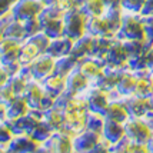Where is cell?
I'll return each mask as SVG.
<instances>
[{
  "label": "cell",
  "mask_w": 153,
  "mask_h": 153,
  "mask_svg": "<svg viewBox=\"0 0 153 153\" xmlns=\"http://www.w3.org/2000/svg\"><path fill=\"white\" fill-rule=\"evenodd\" d=\"M63 16L65 12L56 4L45 6L39 13L37 19L40 22L42 30L52 39L63 36Z\"/></svg>",
  "instance_id": "obj_1"
},
{
  "label": "cell",
  "mask_w": 153,
  "mask_h": 153,
  "mask_svg": "<svg viewBox=\"0 0 153 153\" xmlns=\"http://www.w3.org/2000/svg\"><path fill=\"white\" fill-rule=\"evenodd\" d=\"M86 20L87 16L79 9V6L72 7L65 12L63 16V36L76 40L86 34Z\"/></svg>",
  "instance_id": "obj_2"
},
{
  "label": "cell",
  "mask_w": 153,
  "mask_h": 153,
  "mask_svg": "<svg viewBox=\"0 0 153 153\" xmlns=\"http://www.w3.org/2000/svg\"><path fill=\"white\" fill-rule=\"evenodd\" d=\"M114 37L120 40L126 39H145V29H143V16L140 13L126 12L122 17V25Z\"/></svg>",
  "instance_id": "obj_3"
},
{
  "label": "cell",
  "mask_w": 153,
  "mask_h": 153,
  "mask_svg": "<svg viewBox=\"0 0 153 153\" xmlns=\"http://www.w3.org/2000/svg\"><path fill=\"white\" fill-rule=\"evenodd\" d=\"M123 126L127 137L142 145H147V140L150 139L153 133L152 127L147 125V122L143 117H129L123 123Z\"/></svg>",
  "instance_id": "obj_4"
},
{
  "label": "cell",
  "mask_w": 153,
  "mask_h": 153,
  "mask_svg": "<svg viewBox=\"0 0 153 153\" xmlns=\"http://www.w3.org/2000/svg\"><path fill=\"white\" fill-rule=\"evenodd\" d=\"M73 152V134L65 130H56L50 137L40 143L37 152Z\"/></svg>",
  "instance_id": "obj_5"
},
{
  "label": "cell",
  "mask_w": 153,
  "mask_h": 153,
  "mask_svg": "<svg viewBox=\"0 0 153 153\" xmlns=\"http://www.w3.org/2000/svg\"><path fill=\"white\" fill-rule=\"evenodd\" d=\"M82 97H85L87 102V107L89 110L92 112H97V113H102L105 116V112L107 109V105L110 102V97H109V92L103 90V89H99V87L93 86L89 83V86L79 93Z\"/></svg>",
  "instance_id": "obj_6"
},
{
  "label": "cell",
  "mask_w": 153,
  "mask_h": 153,
  "mask_svg": "<svg viewBox=\"0 0 153 153\" xmlns=\"http://www.w3.org/2000/svg\"><path fill=\"white\" fill-rule=\"evenodd\" d=\"M127 66L123 67H113V66H105L93 80H90V85L99 87V89H103L106 92H110L116 89L117 83H119L120 77H122V73L125 72V69Z\"/></svg>",
  "instance_id": "obj_7"
},
{
  "label": "cell",
  "mask_w": 153,
  "mask_h": 153,
  "mask_svg": "<svg viewBox=\"0 0 153 153\" xmlns=\"http://www.w3.org/2000/svg\"><path fill=\"white\" fill-rule=\"evenodd\" d=\"M46 6L42 0H16L10 13L13 14L14 19L26 20L30 17L39 16L42 9Z\"/></svg>",
  "instance_id": "obj_8"
},
{
  "label": "cell",
  "mask_w": 153,
  "mask_h": 153,
  "mask_svg": "<svg viewBox=\"0 0 153 153\" xmlns=\"http://www.w3.org/2000/svg\"><path fill=\"white\" fill-rule=\"evenodd\" d=\"M54 62H56V59H54L52 54L40 53L32 63H29V67H30V72H32L33 79L40 82V80L45 79L50 73H53Z\"/></svg>",
  "instance_id": "obj_9"
},
{
  "label": "cell",
  "mask_w": 153,
  "mask_h": 153,
  "mask_svg": "<svg viewBox=\"0 0 153 153\" xmlns=\"http://www.w3.org/2000/svg\"><path fill=\"white\" fill-rule=\"evenodd\" d=\"M123 102L126 105V109L130 114V117H143L150 109H153L149 97H142L137 94L125 96Z\"/></svg>",
  "instance_id": "obj_10"
},
{
  "label": "cell",
  "mask_w": 153,
  "mask_h": 153,
  "mask_svg": "<svg viewBox=\"0 0 153 153\" xmlns=\"http://www.w3.org/2000/svg\"><path fill=\"white\" fill-rule=\"evenodd\" d=\"M102 134L93 130L85 129L80 133L73 136V152H92L93 147L97 145Z\"/></svg>",
  "instance_id": "obj_11"
},
{
  "label": "cell",
  "mask_w": 153,
  "mask_h": 153,
  "mask_svg": "<svg viewBox=\"0 0 153 153\" xmlns=\"http://www.w3.org/2000/svg\"><path fill=\"white\" fill-rule=\"evenodd\" d=\"M106 65L107 66H113V67H123L127 65V60H129V54H127L126 49L123 42L117 37H114L112 46L107 52L106 57Z\"/></svg>",
  "instance_id": "obj_12"
},
{
  "label": "cell",
  "mask_w": 153,
  "mask_h": 153,
  "mask_svg": "<svg viewBox=\"0 0 153 153\" xmlns=\"http://www.w3.org/2000/svg\"><path fill=\"white\" fill-rule=\"evenodd\" d=\"M86 129V112H65L63 113V129L70 134H77Z\"/></svg>",
  "instance_id": "obj_13"
},
{
  "label": "cell",
  "mask_w": 153,
  "mask_h": 153,
  "mask_svg": "<svg viewBox=\"0 0 153 153\" xmlns=\"http://www.w3.org/2000/svg\"><path fill=\"white\" fill-rule=\"evenodd\" d=\"M40 143L30 134H14L6 145V152H37Z\"/></svg>",
  "instance_id": "obj_14"
},
{
  "label": "cell",
  "mask_w": 153,
  "mask_h": 153,
  "mask_svg": "<svg viewBox=\"0 0 153 153\" xmlns=\"http://www.w3.org/2000/svg\"><path fill=\"white\" fill-rule=\"evenodd\" d=\"M22 96L25 97L29 109H40L42 110V99L45 96V89L39 80H30Z\"/></svg>",
  "instance_id": "obj_15"
},
{
  "label": "cell",
  "mask_w": 153,
  "mask_h": 153,
  "mask_svg": "<svg viewBox=\"0 0 153 153\" xmlns=\"http://www.w3.org/2000/svg\"><path fill=\"white\" fill-rule=\"evenodd\" d=\"M86 33L90 34V36H93V37H96V36H109V37H114L113 30L110 29L107 20L103 17V14L87 17Z\"/></svg>",
  "instance_id": "obj_16"
},
{
  "label": "cell",
  "mask_w": 153,
  "mask_h": 153,
  "mask_svg": "<svg viewBox=\"0 0 153 153\" xmlns=\"http://www.w3.org/2000/svg\"><path fill=\"white\" fill-rule=\"evenodd\" d=\"M105 117L114 120V122H119V123H125L130 117V114H129V112L126 109V105L123 102V97H120V99H110L106 112H105Z\"/></svg>",
  "instance_id": "obj_17"
},
{
  "label": "cell",
  "mask_w": 153,
  "mask_h": 153,
  "mask_svg": "<svg viewBox=\"0 0 153 153\" xmlns=\"http://www.w3.org/2000/svg\"><path fill=\"white\" fill-rule=\"evenodd\" d=\"M89 83H90V80L80 72L77 66L66 76V90H69L70 93L73 94L82 93L89 86Z\"/></svg>",
  "instance_id": "obj_18"
},
{
  "label": "cell",
  "mask_w": 153,
  "mask_h": 153,
  "mask_svg": "<svg viewBox=\"0 0 153 153\" xmlns=\"http://www.w3.org/2000/svg\"><path fill=\"white\" fill-rule=\"evenodd\" d=\"M114 37H109V36H96L93 37V46H92V53H90V57L102 62L103 65H106V57L109 49L113 43Z\"/></svg>",
  "instance_id": "obj_19"
},
{
  "label": "cell",
  "mask_w": 153,
  "mask_h": 153,
  "mask_svg": "<svg viewBox=\"0 0 153 153\" xmlns=\"http://www.w3.org/2000/svg\"><path fill=\"white\" fill-rule=\"evenodd\" d=\"M127 66V65H126ZM136 80H137V76L133 70H130L129 67L125 69V72L122 73V77H120L119 83L116 86V92L125 97V96H130V94L134 93V86H136Z\"/></svg>",
  "instance_id": "obj_20"
},
{
  "label": "cell",
  "mask_w": 153,
  "mask_h": 153,
  "mask_svg": "<svg viewBox=\"0 0 153 153\" xmlns=\"http://www.w3.org/2000/svg\"><path fill=\"white\" fill-rule=\"evenodd\" d=\"M73 42L70 37H66V36H60V37H56V39H52L50 45L47 47L46 53L52 54L54 59L57 57H62L65 54H70V50H72V46H73Z\"/></svg>",
  "instance_id": "obj_21"
},
{
  "label": "cell",
  "mask_w": 153,
  "mask_h": 153,
  "mask_svg": "<svg viewBox=\"0 0 153 153\" xmlns=\"http://www.w3.org/2000/svg\"><path fill=\"white\" fill-rule=\"evenodd\" d=\"M92 46H93V36L86 33L73 42L70 54L74 56L77 60L83 59V57H87V56H90V53H92Z\"/></svg>",
  "instance_id": "obj_22"
},
{
  "label": "cell",
  "mask_w": 153,
  "mask_h": 153,
  "mask_svg": "<svg viewBox=\"0 0 153 153\" xmlns=\"http://www.w3.org/2000/svg\"><path fill=\"white\" fill-rule=\"evenodd\" d=\"M105 66H106V65H103L102 62L93 59V57H90V56L83 57V59H80L79 62H77V69H79L80 72L85 74L89 80H93L94 77L102 72V69Z\"/></svg>",
  "instance_id": "obj_23"
},
{
  "label": "cell",
  "mask_w": 153,
  "mask_h": 153,
  "mask_svg": "<svg viewBox=\"0 0 153 153\" xmlns=\"http://www.w3.org/2000/svg\"><path fill=\"white\" fill-rule=\"evenodd\" d=\"M102 134H103V137L109 140L112 145H114L116 142H119L126 133H125V126H123V123L106 119L105 120V126H103Z\"/></svg>",
  "instance_id": "obj_24"
},
{
  "label": "cell",
  "mask_w": 153,
  "mask_h": 153,
  "mask_svg": "<svg viewBox=\"0 0 153 153\" xmlns=\"http://www.w3.org/2000/svg\"><path fill=\"white\" fill-rule=\"evenodd\" d=\"M40 83H42V86H43V89L46 92L54 94V96H59L66 89V77L57 76L54 73H50L45 79H42Z\"/></svg>",
  "instance_id": "obj_25"
},
{
  "label": "cell",
  "mask_w": 153,
  "mask_h": 153,
  "mask_svg": "<svg viewBox=\"0 0 153 153\" xmlns=\"http://www.w3.org/2000/svg\"><path fill=\"white\" fill-rule=\"evenodd\" d=\"M29 112V106H27L26 100L23 96H16L6 107V120H14L19 119L22 116Z\"/></svg>",
  "instance_id": "obj_26"
},
{
  "label": "cell",
  "mask_w": 153,
  "mask_h": 153,
  "mask_svg": "<svg viewBox=\"0 0 153 153\" xmlns=\"http://www.w3.org/2000/svg\"><path fill=\"white\" fill-rule=\"evenodd\" d=\"M77 62L79 60L72 54H65L62 57H57L56 62H54L53 73L57 74V76H62V77H66L67 74L77 66Z\"/></svg>",
  "instance_id": "obj_27"
},
{
  "label": "cell",
  "mask_w": 153,
  "mask_h": 153,
  "mask_svg": "<svg viewBox=\"0 0 153 153\" xmlns=\"http://www.w3.org/2000/svg\"><path fill=\"white\" fill-rule=\"evenodd\" d=\"M77 6L87 17L100 16L106 9V4L103 0H77Z\"/></svg>",
  "instance_id": "obj_28"
},
{
  "label": "cell",
  "mask_w": 153,
  "mask_h": 153,
  "mask_svg": "<svg viewBox=\"0 0 153 153\" xmlns=\"http://www.w3.org/2000/svg\"><path fill=\"white\" fill-rule=\"evenodd\" d=\"M123 13H125V10H123V7L122 6L106 7V9H105V12H103V17L107 20V23H109L110 29L113 30L114 36H116L120 25H122V17H123Z\"/></svg>",
  "instance_id": "obj_29"
},
{
  "label": "cell",
  "mask_w": 153,
  "mask_h": 153,
  "mask_svg": "<svg viewBox=\"0 0 153 153\" xmlns=\"http://www.w3.org/2000/svg\"><path fill=\"white\" fill-rule=\"evenodd\" d=\"M122 42H123L125 49H126L127 54H129V59L145 54L147 47L150 46L145 39H126V40H122Z\"/></svg>",
  "instance_id": "obj_30"
},
{
  "label": "cell",
  "mask_w": 153,
  "mask_h": 153,
  "mask_svg": "<svg viewBox=\"0 0 153 153\" xmlns=\"http://www.w3.org/2000/svg\"><path fill=\"white\" fill-rule=\"evenodd\" d=\"M43 122H46L47 126L53 132L63 129V112H60L56 107H50L43 112Z\"/></svg>",
  "instance_id": "obj_31"
},
{
  "label": "cell",
  "mask_w": 153,
  "mask_h": 153,
  "mask_svg": "<svg viewBox=\"0 0 153 153\" xmlns=\"http://www.w3.org/2000/svg\"><path fill=\"white\" fill-rule=\"evenodd\" d=\"M3 37L14 39V40H25V26H23V22L13 17L9 22L6 29L3 30Z\"/></svg>",
  "instance_id": "obj_32"
},
{
  "label": "cell",
  "mask_w": 153,
  "mask_h": 153,
  "mask_svg": "<svg viewBox=\"0 0 153 153\" xmlns=\"http://www.w3.org/2000/svg\"><path fill=\"white\" fill-rule=\"evenodd\" d=\"M39 54H40L39 49L34 46L33 43H30L29 40H25V42L22 43V47H20L19 60L22 65H29V63H32Z\"/></svg>",
  "instance_id": "obj_33"
},
{
  "label": "cell",
  "mask_w": 153,
  "mask_h": 153,
  "mask_svg": "<svg viewBox=\"0 0 153 153\" xmlns=\"http://www.w3.org/2000/svg\"><path fill=\"white\" fill-rule=\"evenodd\" d=\"M105 120H106V117H105L102 113L87 110L86 112V129L93 130V132H96V133L102 134V132H103V126H105Z\"/></svg>",
  "instance_id": "obj_34"
},
{
  "label": "cell",
  "mask_w": 153,
  "mask_h": 153,
  "mask_svg": "<svg viewBox=\"0 0 153 153\" xmlns=\"http://www.w3.org/2000/svg\"><path fill=\"white\" fill-rule=\"evenodd\" d=\"M52 133H53V130L47 126L46 122L40 120L39 123L33 127V130L30 132V136H32L34 140H37L39 143H43L45 140H47L49 137H50V134Z\"/></svg>",
  "instance_id": "obj_35"
},
{
  "label": "cell",
  "mask_w": 153,
  "mask_h": 153,
  "mask_svg": "<svg viewBox=\"0 0 153 153\" xmlns=\"http://www.w3.org/2000/svg\"><path fill=\"white\" fill-rule=\"evenodd\" d=\"M29 82H30V79L26 77L25 74H22L20 72H17V73L13 74V76H10V79H9V83L12 85L16 96H22V94H23V92H25V89H26Z\"/></svg>",
  "instance_id": "obj_36"
},
{
  "label": "cell",
  "mask_w": 153,
  "mask_h": 153,
  "mask_svg": "<svg viewBox=\"0 0 153 153\" xmlns=\"http://www.w3.org/2000/svg\"><path fill=\"white\" fill-rule=\"evenodd\" d=\"M26 40H29L30 43H33L34 46L40 50V53H46L47 47H49L50 42H52V37H49V36H47L43 30H40L39 33L30 36V37H29V39H26Z\"/></svg>",
  "instance_id": "obj_37"
},
{
  "label": "cell",
  "mask_w": 153,
  "mask_h": 153,
  "mask_svg": "<svg viewBox=\"0 0 153 153\" xmlns=\"http://www.w3.org/2000/svg\"><path fill=\"white\" fill-rule=\"evenodd\" d=\"M22 22H23V26H25V40L29 39L33 34L39 33L40 30H42V26H40V22L37 19V16L26 19V20H22Z\"/></svg>",
  "instance_id": "obj_38"
},
{
  "label": "cell",
  "mask_w": 153,
  "mask_h": 153,
  "mask_svg": "<svg viewBox=\"0 0 153 153\" xmlns=\"http://www.w3.org/2000/svg\"><path fill=\"white\" fill-rule=\"evenodd\" d=\"M143 16V29H145V40L149 45L153 43V13L142 14Z\"/></svg>",
  "instance_id": "obj_39"
},
{
  "label": "cell",
  "mask_w": 153,
  "mask_h": 153,
  "mask_svg": "<svg viewBox=\"0 0 153 153\" xmlns=\"http://www.w3.org/2000/svg\"><path fill=\"white\" fill-rule=\"evenodd\" d=\"M146 0H122V7L126 12H133V13H140L145 6Z\"/></svg>",
  "instance_id": "obj_40"
},
{
  "label": "cell",
  "mask_w": 153,
  "mask_h": 153,
  "mask_svg": "<svg viewBox=\"0 0 153 153\" xmlns=\"http://www.w3.org/2000/svg\"><path fill=\"white\" fill-rule=\"evenodd\" d=\"M14 97H16V93H14L13 87H12V85H10L9 82L0 87V102H1V103H4L7 106Z\"/></svg>",
  "instance_id": "obj_41"
},
{
  "label": "cell",
  "mask_w": 153,
  "mask_h": 153,
  "mask_svg": "<svg viewBox=\"0 0 153 153\" xmlns=\"http://www.w3.org/2000/svg\"><path fill=\"white\" fill-rule=\"evenodd\" d=\"M14 134L12 132V129L9 126L6 120H0V145H4L6 146L7 143L12 140Z\"/></svg>",
  "instance_id": "obj_42"
},
{
  "label": "cell",
  "mask_w": 153,
  "mask_h": 153,
  "mask_svg": "<svg viewBox=\"0 0 153 153\" xmlns=\"http://www.w3.org/2000/svg\"><path fill=\"white\" fill-rule=\"evenodd\" d=\"M14 3H16V0H0V17L9 13Z\"/></svg>",
  "instance_id": "obj_43"
},
{
  "label": "cell",
  "mask_w": 153,
  "mask_h": 153,
  "mask_svg": "<svg viewBox=\"0 0 153 153\" xmlns=\"http://www.w3.org/2000/svg\"><path fill=\"white\" fill-rule=\"evenodd\" d=\"M56 6L60 7L63 12H67V10H70L72 7L77 6V0H57Z\"/></svg>",
  "instance_id": "obj_44"
},
{
  "label": "cell",
  "mask_w": 153,
  "mask_h": 153,
  "mask_svg": "<svg viewBox=\"0 0 153 153\" xmlns=\"http://www.w3.org/2000/svg\"><path fill=\"white\" fill-rule=\"evenodd\" d=\"M145 57H146V62H147V67L152 69L153 67V43L147 47L146 53H145Z\"/></svg>",
  "instance_id": "obj_45"
},
{
  "label": "cell",
  "mask_w": 153,
  "mask_h": 153,
  "mask_svg": "<svg viewBox=\"0 0 153 153\" xmlns=\"http://www.w3.org/2000/svg\"><path fill=\"white\" fill-rule=\"evenodd\" d=\"M10 79V74L7 73V70L4 69L3 66H0V87L3 86V85H6L7 82Z\"/></svg>",
  "instance_id": "obj_46"
},
{
  "label": "cell",
  "mask_w": 153,
  "mask_h": 153,
  "mask_svg": "<svg viewBox=\"0 0 153 153\" xmlns=\"http://www.w3.org/2000/svg\"><path fill=\"white\" fill-rule=\"evenodd\" d=\"M149 13H153V0H146L145 6L142 9L140 14H149Z\"/></svg>",
  "instance_id": "obj_47"
},
{
  "label": "cell",
  "mask_w": 153,
  "mask_h": 153,
  "mask_svg": "<svg viewBox=\"0 0 153 153\" xmlns=\"http://www.w3.org/2000/svg\"><path fill=\"white\" fill-rule=\"evenodd\" d=\"M143 119L146 120L147 125L152 127V130H153V109H150V110H149V112H147V113L143 116Z\"/></svg>",
  "instance_id": "obj_48"
},
{
  "label": "cell",
  "mask_w": 153,
  "mask_h": 153,
  "mask_svg": "<svg viewBox=\"0 0 153 153\" xmlns=\"http://www.w3.org/2000/svg\"><path fill=\"white\" fill-rule=\"evenodd\" d=\"M106 7H112V6H122V0H103Z\"/></svg>",
  "instance_id": "obj_49"
},
{
  "label": "cell",
  "mask_w": 153,
  "mask_h": 153,
  "mask_svg": "<svg viewBox=\"0 0 153 153\" xmlns=\"http://www.w3.org/2000/svg\"><path fill=\"white\" fill-rule=\"evenodd\" d=\"M6 105L0 102V120H6Z\"/></svg>",
  "instance_id": "obj_50"
},
{
  "label": "cell",
  "mask_w": 153,
  "mask_h": 153,
  "mask_svg": "<svg viewBox=\"0 0 153 153\" xmlns=\"http://www.w3.org/2000/svg\"><path fill=\"white\" fill-rule=\"evenodd\" d=\"M147 152H153V133L150 136V139L147 140Z\"/></svg>",
  "instance_id": "obj_51"
},
{
  "label": "cell",
  "mask_w": 153,
  "mask_h": 153,
  "mask_svg": "<svg viewBox=\"0 0 153 153\" xmlns=\"http://www.w3.org/2000/svg\"><path fill=\"white\" fill-rule=\"evenodd\" d=\"M46 6H52V4H56L57 3V0H42Z\"/></svg>",
  "instance_id": "obj_52"
},
{
  "label": "cell",
  "mask_w": 153,
  "mask_h": 153,
  "mask_svg": "<svg viewBox=\"0 0 153 153\" xmlns=\"http://www.w3.org/2000/svg\"><path fill=\"white\" fill-rule=\"evenodd\" d=\"M149 80H150V83H152V86H153V67L149 69Z\"/></svg>",
  "instance_id": "obj_53"
},
{
  "label": "cell",
  "mask_w": 153,
  "mask_h": 153,
  "mask_svg": "<svg viewBox=\"0 0 153 153\" xmlns=\"http://www.w3.org/2000/svg\"><path fill=\"white\" fill-rule=\"evenodd\" d=\"M0 152H6V146L4 145H0Z\"/></svg>",
  "instance_id": "obj_54"
}]
</instances>
